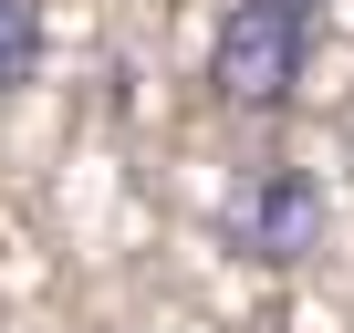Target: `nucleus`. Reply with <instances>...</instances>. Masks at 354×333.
I'll return each mask as SVG.
<instances>
[{"label":"nucleus","mask_w":354,"mask_h":333,"mask_svg":"<svg viewBox=\"0 0 354 333\" xmlns=\"http://www.w3.org/2000/svg\"><path fill=\"white\" fill-rule=\"evenodd\" d=\"M313 21H323V0H230V11H219V42H209V94L230 115H281L302 94Z\"/></svg>","instance_id":"1"},{"label":"nucleus","mask_w":354,"mask_h":333,"mask_svg":"<svg viewBox=\"0 0 354 333\" xmlns=\"http://www.w3.org/2000/svg\"><path fill=\"white\" fill-rule=\"evenodd\" d=\"M230 250L261 260V271H292L323 250V188L313 166H250L240 198H230Z\"/></svg>","instance_id":"2"},{"label":"nucleus","mask_w":354,"mask_h":333,"mask_svg":"<svg viewBox=\"0 0 354 333\" xmlns=\"http://www.w3.org/2000/svg\"><path fill=\"white\" fill-rule=\"evenodd\" d=\"M42 63V0H0V94H21Z\"/></svg>","instance_id":"3"}]
</instances>
